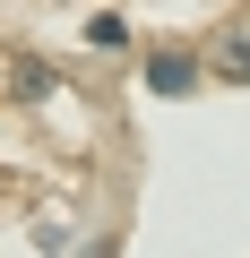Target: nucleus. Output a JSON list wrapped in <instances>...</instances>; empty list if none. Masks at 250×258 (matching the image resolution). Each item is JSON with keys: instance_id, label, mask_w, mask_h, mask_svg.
Listing matches in <instances>:
<instances>
[{"instance_id": "2", "label": "nucleus", "mask_w": 250, "mask_h": 258, "mask_svg": "<svg viewBox=\"0 0 250 258\" xmlns=\"http://www.w3.org/2000/svg\"><path fill=\"white\" fill-rule=\"evenodd\" d=\"M224 78H250V35H233V43H224Z\"/></svg>"}, {"instance_id": "1", "label": "nucleus", "mask_w": 250, "mask_h": 258, "mask_svg": "<svg viewBox=\"0 0 250 258\" xmlns=\"http://www.w3.org/2000/svg\"><path fill=\"white\" fill-rule=\"evenodd\" d=\"M147 86L156 95H190V52H156L147 60Z\"/></svg>"}]
</instances>
